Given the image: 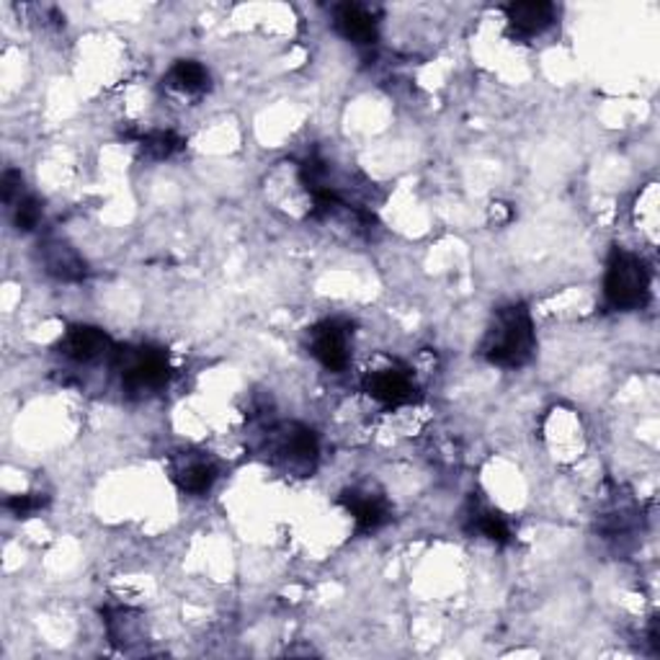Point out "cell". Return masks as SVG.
<instances>
[{
    "label": "cell",
    "mask_w": 660,
    "mask_h": 660,
    "mask_svg": "<svg viewBox=\"0 0 660 660\" xmlns=\"http://www.w3.org/2000/svg\"><path fill=\"white\" fill-rule=\"evenodd\" d=\"M537 335L532 315L523 305H508L495 313V318L487 328L480 354L495 367L519 369L534 356Z\"/></svg>",
    "instance_id": "6da1fadb"
},
{
    "label": "cell",
    "mask_w": 660,
    "mask_h": 660,
    "mask_svg": "<svg viewBox=\"0 0 660 660\" xmlns=\"http://www.w3.org/2000/svg\"><path fill=\"white\" fill-rule=\"evenodd\" d=\"M604 297L612 310L635 313L650 303V269L640 256L614 248L606 263Z\"/></svg>",
    "instance_id": "7a4b0ae2"
},
{
    "label": "cell",
    "mask_w": 660,
    "mask_h": 660,
    "mask_svg": "<svg viewBox=\"0 0 660 660\" xmlns=\"http://www.w3.org/2000/svg\"><path fill=\"white\" fill-rule=\"evenodd\" d=\"M117 369L121 375V387L129 394H148L157 392L168 385L170 364L168 354L155 346H138L117 351Z\"/></svg>",
    "instance_id": "3957f363"
},
{
    "label": "cell",
    "mask_w": 660,
    "mask_h": 660,
    "mask_svg": "<svg viewBox=\"0 0 660 660\" xmlns=\"http://www.w3.org/2000/svg\"><path fill=\"white\" fill-rule=\"evenodd\" d=\"M269 449L286 470L303 478L310 475L320 457L318 436L303 423H284L274 428L269 436Z\"/></svg>",
    "instance_id": "277c9868"
},
{
    "label": "cell",
    "mask_w": 660,
    "mask_h": 660,
    "mask_svg": "<svg viewBox=\"0 0 660 660\" xmlns=\"http://www.w3.org/2000/svg\"><path fill=\"white\" fill-rule=\"evenodd\" d=\"M313 356L326 367L328 372L341 375L349 367V326H343L339 320H326L320 326L313 328L310 341Z\"/></svg>",
    "instance_id": "5b68a950"
},
{
    "label": "cell",
    "mask_w": 660,
    "mask_h": 660,
    "mask_svg": "<svg viewBox=\"0 0 660 660\" xmlns=\"http://www.w3.org/2000/svg\"><path fill=\"white\" fill-rule=\"evenodd\" d=\"M341 506L354 516L356 532L369 534L377 532L379 527H385L390 521V506L382 495H375L372 491H362V487H351V491L341 493Z\"/></svg>",
    "instance_id": "8992f818"
},
{
    "label": "cell",
    "mask_w": 660,
    "mask_h": 660,
    "mask_svg": "<svg viewBox=\"0 0 660 660\" xmlns=\"http://www.w3.org/2000/svg\"><path fill=\"white\" fill-rule=\"evenodd\" d=\"M364 392H367L372 400H377V403L398 408L411 403L415 385L411 375L403 369H377L364 377Z\"/></svg>",
    "instance_id": "52a82bcc"
},
{
    "label": "cell",
    "mask_w": 660,
    "mask_h": 660,
    "mask_svg": "<svg viewBox=\"0 0 660 660\" xmlns=\"http://www.w3.org/2000/svg\"><path fill=\"white\" fill-rule=\"evenodd\" d=\"M39 258L45 263L49 276L60 279V282H83L89 276V263L83 256L60 238H49L39 246Z\"/></svg>",
    "instance_id": "ba28073f"
},
{
    "label": "cell",
    "mask_w": 660,
    "mask_h": 660,
    "mask_svg": "<svg viewBox=\"0 0 660 660\" xmlns=\"http://www.w3.org/2000/svg\"><path fill=\"white\" fill-rule=\"evenodd\" d=\"M62 354L78 364H91L114 349L109 333L96 326H73L60 343Z\"/></svg>",
    "instance_id": "9c48e42d"
},
{
    "label": "cell",
    "mask_w": 660,
    "mask_h": 660,
    "mask_svg": "<svg viewBox=\"0 0 660 660\" xmlns=\"http://www.w3.org/2000/svg\"><path fill=\"white\" fill-rule=\"evenodd\" d=\"M506 21L514 37L532 39L555 24V5L544 0H532V3H511L506 5Z\"/></svg>",
    "instance_id": "30bf717a"
},
{
    "label": "cell",
    "mask_w": 660,
    "mask_h": 660,
    "mask_svg": "<svg viewBox=\"0 0 660 660\" xmlns=\"http://www.w3.org/2000/svg\"><path fill=\"white\" fill-rule=\"evenodd\" d=\"M333 26L346 42L358 47H372L377 42V21L358 3H341L333 9Z\"/></svg>",
    "instance_id": "8fae6325"
},
{
    "label": "cell",
    "mask_w": 660,
    "mask_h": 660,
    "mask_svg": "<svg viewBox=\"0 0 660 660\" xmlns=\"http://www.w3.org/2000/svg\"><path fill=\"white\" fill-rule=\"evenodd\" d=\"M174 483L181 493L199 498V495L210 493L212 485L217 483V468L210 459H186L174 470Z\"/></svg>",
    "instance_id": "7c38bea8"
},
{
    "label": "cell",
    "mask_w": 660,
    "mask_h": 660,
    "mask_svg": "<svg viewBox=\"0 0 660 660\" xmlns=\"http://www.w3.org/2000/svg\"><path fill=\"white\" fill-rule=\"evenodd\" d=\"M168 85L181 93H202L210 89V73L202 62L178 60L168 73Z\"/></svg>",
    "instance_id": "4fadbf2b"
},
{
    "label": "cell",
    "mask_w": 660,
    "mask_h": 660,
    "mask_svg": "<svg viewBox=\"0 0 660 660\" xmlns=\"http://www.w3.org/2000/svg\"><path fill=\"white\" fill-rule=\"evenodd\" d=\"M470 519H472V532L483 534L485 540H491L495 544L511 542V523L506 521V516L493 511V508H475Z\"/></svg>",
    "instance_id": "5bb4252c"
},
{
    "label": "cell",
    "mask_w": 660,
    "mask_h": 660,
    "mask_svg": "<svg viewBox=\"0 0 660 660\" xmlns=\"http://www.w3.org/2000/svg\"><path fill=\"white\" fill-rule=\"evenodd\" d=\"M106 629H109V637L114 645H121L125 648L127 643H132L129 637L140 635V620H132V612L129 609H114V612H106Z\"/></svg>",
    "instance_id": "9a60e30c"
},
{
    "label": "cell",
    "mask_w": 660,
    "mask_h": 660,
    "mask_svg": "<svg viewBox=\"0 0 660 660\" xmlns=\"http://www.w3.org/2000/svg\"><path fill=\"white\" fill-rule=\"evenodd\" d=\"M184 138H178L176 132H153L148 138H142V150L145 155L155 157V161H165V157L176 155L178 150H184Z\"/></svg>",
    "instance_id": "2e32d148"
},
{
    "label": "cell",
    "mask_w": 660,
    "mask_h": 660,
    "mask_svg": "<svg viewBox=\"0 0 660 660\" xmlns=\"http://www.w3.org/2000/svg\"><path fill=\"white\" fill-rule=\"evenodd\" d=\"M39 222H42V202L37 197H32V193H24V197L16 202V207H13V225H16V229H21V233H32Z\"/></svg>",
    "instance_id": "e0dca14e"
},
{
    "label": "cell",
    "mask_w": 660,
    "mask_h": 660,
    "mask_svg": "<svg viewBox=\"0 0 660 660\" xmlns=\"http://www.w3.org/2000/svg\"><path fill=\"white\" fill-rule=\"evenodd\" d=\"M47 495L42 493H26V495H13V498L5 500V508L16 516V519H28V516H34L42 508L47 506Z\"/></svg>",
    "instance_id": "ac0fdd59"
},
{
    "label": "cell",
    "mask_w": 660,
    "mask_h": 660,
    "mask_svg": "<svg viewBox=\"0 0 660 660\" xmlns=\"http://www.w3.org/2000/svg\"><path fill=\"white\" fill-rule=\"evenodd\" d=\"M24 176L19 170H5L3 178H0V197H3V204H16L21 197H24Z\"/></svg>",
    "instance_id": "d6986e66"
}]
</instances>
